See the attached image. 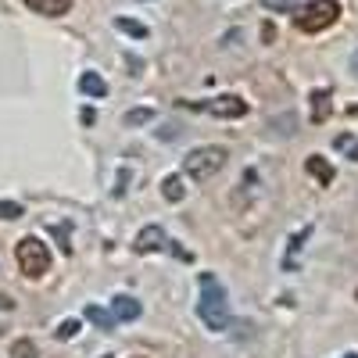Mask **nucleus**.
Returning <instances> with one entry per match:
<instances>
[{"instance_id":"8","label":"nucleus","mask_w":358,"mask_h":358,"mask_svg":"<svg viewBox=\"0 0 358 358\" xmlns=\"http://www.w3.org/2000/svg\"><path fill=\"white\" fill-rule=\"evenodd\" d=\"M25 8L43 18H62V15H69L72 0H25Z\"/></svg>"},{"instance_id":"11","label":"nucleus","mask_w":358,"mask_h":358,"mask_svg":"<svg viewBox=\"0 0 358 358\" xmlns=\"http://www.w3.org/2000/svg\"><path fill=\"white\" fill-rule=\"evenodd\" d=\"M162 197H165V201H172V204L183 201V197H187L183 179H179V176H165V179H162Z\"/></svg>"},{"instance_id":"12","label":"nucleus","mask_w":358,"mask_h":358,"mask_svg":"<svg viewBox=\"0 0 358 358\" xmlns=\"http://www.w3.org/2000/svg\"><path fill=\"white\" fill-rule=\"evenodd\" d=\"M305 169H308V172H312V176L319 179V183H322V187H330V183H334V169H330V162H326V158H319V155H312Z\"/></svg>"},{"instance_id":"5","label":"nucleus","mask_w":358,"mask_h":358,"mask_svg":"<svg viewBox=\"0 0 358 358\" xmlns=\"http://www.w3.org/2000/svg\"><path fill=\"white\" fill-rule=\"evenodd\" d=\"M190 108H201L215 118H244L248 115V104L241 97H212V101H194Z\"/></svg>"},{"instance_id":"16","label":"nucleus","mask_w":358,"mask_h":358,"mask_svg":"<svg viewBox=\"0 0 358 358\" xmlns=\"http://www.w3.org/2000/svg\"><path fill=\"white\" fill-rule=\"evenodd\" d=\"M11 358H36V344L29 341V337L15 341V344H11Z\"/></svg>"},{"instance_id":"20","label":"nucleus","mask_w":358,"mask_h":358,"mask_svg":"<svg viewBox=\"0 0 358 358\" xmlns=\"http://www.w3.org/2000/svg\"><path fill=\"white\" fill-rule=\"evenodd\" d=\"M79 118H83V122L90 126V122H94V118H97V115H94V108H83V111H79Z\"/></svg>"},{"instance_id":"6","label":"nucleus","mask_w":358,"mask_h":358,"mask_svg":"<svg viewBox=\"0 0 358 358\" xmlns=\"http://www.w3.org/2000/svg\"><path fill=\"white\" fill-rule=\"evenodd\" d=\"M140 312H143V305L136 301L133 294H115V297H111V315H115V322H133V319H140Z\"/></svg>"},{"instance_id":"22","label":"nucleus","mask_w":358,"mask_h":358,"mask_svg":"<svg viewBox=\"0 0 358 358\" xmlns=\"http://www.w3.org/2000/svg\"><path fill=\"white\" fill-rule=\"evenodd\" d=\"M341 358H358V355H355V351H348V355H341Z\"/></svg>"},{"instance_id":"15","label":"nucleus","mask_w":358,"mask_h":358,"mask_svg":"<svg viewBox=\"0 0 358 358\" xmlns=\"http://www.w3.org/2000/svg\"><path fill=\"white\" fill-rule=\"evenodd\" d=\"M151 118H155V108H133L126 115V126H147Z\"/></svg>"},{"instance_id":"17","label":"nucleus","mask_w":358,"mask_h":358,"mask_svg":"<svg viewBox=\"0 0 358 358\" xmlns=\"http://www.w3.org/2000/svg\"><path fill=\"white\" fill-rule=\"evenodd\" d=\"M79 334V319H65L62 326H57V341H72Z\"/></svg>"},{"instance_id":"10","label":"nucleus","mask_w":358,"mask_h":358,"mask_svg":"<svg viewBox=\"0 0 358 358\" xmlns=\"http://www.w3.org/2000/svg\"><path fill=\"white\" fill-rule=\"evenodd\" d=\"M83 315H86L90 322H94L101 334H111V330H115V315H111V312H104L101 305H86V312H83Z\"/></svg>"},{"instance_id":"4","label":"nucleus","mask_w":358,"mask_h":358,"mask_svg":"<svg viewBox=\"0 0 358 358\" xmlns=\"http://www.w3.org/2000/svg\"><path fill=\"white\" fill-rule=\"evenodd\" d=\"M337 18H341L337 0H312V4L297 8V15H294V22H297L301 33H322V29H330Z\"/></svg>"},{"instance_id":"14","label":"nucleus","mask_w":358,"mask_h":358,"mask_svg":"<svg viewBox=\"0 0 358 358\" xmlns=\"http://www.w3.org/2000/svg\"><path fill=\"white\" fill-rule=\"evenodd\" d=\"M115 29L129 33L133 40H147V25H143V22H133V18H115Z\"/></svg>"},{"instance_id":"1","label":"nucleus","mask_w":358,"mask_h":358,"mask_svg":"<svg viewBox=\"0 0 358 358\" xmlns=\"http://www.w3.org/2000/svg\"><path fill=\"white\" fill-rule=\"evenodd\" d=\"M197 319H201L212 334H222L226 322H229V297H226V287H222L212 273H201V280H197Z\"/></svg>"},{"instance_id":"3","label":"nucleus","mask_w":358,"mask_h":358,"mask_svg":"<svg viewBox=\"0 0 358 358\" xmlns=\"http://www.w3.org/2000/svg\"><path fill=\"white\" fill-rule=\"evenodd\" d=\"M15 258H18L22 276H29V280H40V276L50 273V251L40 236H22L18 248H15Z\"/></svg>"},{"instance_id":"13","label":"nucleus","mask_w":358,"mask_h":358,"mask_svg":"<svg viewBox=\"0 0 358 358\" xmlns=\"http://www.w3.org/2000/svg\"><path fill=\"white\" fill-rule=\"evenodd\" d=\"M330 90H319V94H312V118L315 122H326L330 118Z\"/></svg>"},{"instance_id":"2","label":"nucleus","mask_w":358,"mask_h":358,"mask_svg":"<svg viewBox=\"0 0 358 358\" xmlns=\"http://www.w3.org/2000/svg\"><path fill=\"white\" fill-rule=\"evenodd\" d=\"M226 158H229V151H226V147H219V143L194 147V151L183 158V172L190 179H197V183H204V179H212L215 172H222Z\"/></svg>"},{"instance_id":"19","label":"nucleus","mask_w":358,"mask_h":358,"mask_svg":"<svg viewBox=\"0 0 358 358\" xmlns=\"http://www.w3.org/2000/svg\"><path fill=\"white\" fill-rule=\"evenodd\" d=\"M262 4L273 11H294V0H262Z\"/></svg>"},{"instance_id":"7","label":"nucleus","mask_w":358,"mask_h":358,"mask_svg":"<svg viewBox=\"0 0 358 358\" xmlns=\"http://www.w3.org/2000/svg\"><path fill=\"white\" fill-rule=\"evenodd\" d=\"M165 244H169V236H165L162 226H143V229L136 233V251H140V255H155V251H162Z\"/></svg>"},{"instance_id":"9","label":"nucleus","mask_w":358,"mask_h":358,"mask_svg":"<svg viewBox=\"0 0 358 358\" xmlns=\"http://www.w3.org/2000/svg\"><path fill=\"white\" fill-rule=\"evenodd\" d=\"M79 90H83L86 97H94V101L108 97V83H104L97 72H83V76H79Z\"/></svg>"},{"instance_id":"21","label":"nucleus","mask_w":358,"mask_h":358,"mask_svg":"<svg viewBox=\"0 0 358 358\" xmlns=\"http://www.w3.org/2000/svg\"><path fill=\"white\" fill-rule=\"evenodd\" d=\"M348 151H351V162H358V143H351Z\"/></svg>"},{"instance_id":"18","label":"nucleus","mask_w":358,"mask_h":358,"mask_svg":"<svg viewBox=\"0 0 358 358\" xmlns=\"http://www.w3.org/2000/svg\"><path fill=\"white\" fill-rule=\"evenodd\" d=\"M0 219H22V204L18 201H0Z\"/></svg>"}]
</instances>
